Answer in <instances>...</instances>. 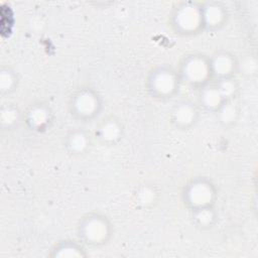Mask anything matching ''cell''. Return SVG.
Returning a JSON list of instances; mask_svg holds the SVG:
<instances>
[{"label": "cell", "mask_w": 258, "mask_h": 258, "mask_svg": "<svg viewBox=\"0 0 258 258\" xmlns=\"http://www.w3.org/2000/svg\"><path fill=\"white\" fill-rule=\"evenodd\" d=\"M149 90L157 98H168L178 86L177 76L170 70L160 69L151 74L149 78Z\"/></svg>", "instance_id": "6da1fadb"}, {"label": "cell", "mask_w": 258, "mask_h": 258, "mask_svg": "<svg viewBox=\"0 0 258 258\" xmlns=\"http://www.w3.org/2000/svg\"><path fill=\"white\" fill-rule=\"evenodd\" d=\"M82 237L91 245L101 244L109 236V225L99 216L89 217L82 225Z\"/></svg>", "instance_id": "3957f363"}, {"label": "cell", "mask_w": 258, "mask_h": 258, "mask_svg": "<svg viewBox=\"0 0 258 258\" xmlns=\"http://www.w3.org/2000/svg\"><path fill=\"white\" fill-rule=\"evenodd\" d=\"M211 72L210 59H204L203 55H190L183 62L181 76L192 85H202Z\"/></svg>", "instance_id": "7a4b0ae2"}, {"label": "cell", "mask_w": 258, "mask_h": 258, "mask_svg": "<svg viewBox=\"0 0 258 258\" xmlns=\"http://www.w3.org/2000/svg\"><path fill=\"white\" fill-rule=\"evenodd\" d=\"M100 102L97 94L95 92H92L91 90H82L79 91L74 95V98L72 97L71 107L72 111L76 112L79 117L81 118H88L93 116L95 111L99 109Z\"/></svg>", "instance_id": "277c9868"}, {"label": "cell", "mask_w": 258, "mask_h": 258, "mask_svg": "<svg viewBox=\"0 0 258 258\" xmlns=\"http://www.w3.org/2000/svg\"><path fill=\"white\" fill-rule=\"evenodd\" d=\"M211 72L220 77V79H232L233 71L236 68V61L228 53L219 54L213 61L210 60Z\"/></svg>", "instance_id": "52a82bcc"}, {"label": "cell", "mask_w": 258, "mask_h": 258, "mask_svg": "<svg viewBox=\"0 0 258 258\" xmlns=\"http://www.w3.org/2000/svg\"><path fill=\"white\" fill-rule=\"evenodd\" d=\"M178 16V22H175L176 26L183 32L187 33V31H195L200 26L199 23L204 21L203 19V11L200 8L191 7V6H183L179 9L178 13L175 14ZM204 23V22H203Z\"/></svg>", "instance_id": "5b68a950"}, {"label": "cell", "mask_w": 258, "mask_h": 258, "mask_svg": "<svg viewBox=\"0 0 258 258\" xmlns=\"http://www.w3.org/2000/svg\"><path fill=\"white\" fill-rule=\"evenodd\" d=\"M195 190L190 188V190L187 192L189 196V201L192 206H195L200 211H207L208 207L211 206V202L214 196V191L209 184L206 183H195Z\"/></svg>", "instance_id": "8992f818"}]
</instances>
